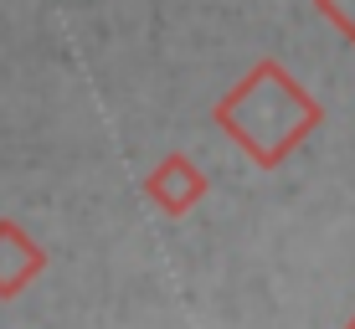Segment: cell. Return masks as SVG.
Instances as JSON below:
<instances>
[{"mask_svg":"<svg viewBox=\"0 0 355 329\" xmlns=\"http://www.w3.org/2000/svg\"><path fill=\"white\" fill-rule=\"evenodd\" d=\"M216 124H222L242 150L263 170H273L309 129H320V103L309 98L293 72H284L268 57L216 103Z\"/></svg>","mask_w":355,"mask_h":329,"instance_id":"6da1fadb","label":"cell"},{"mask_svg":"<svg viewBox=\"0 0 355 329\" xmlns=\"http://www.w3.org/2000/svg\"><path fill=\"white\" fill-rule=\"evenodd\" d=\"M144 190H150V201L160 206L165 216H180V211H191V206L206 196V175L196 170L191 154H170V160H160L150 170Z\"/></svg>","mask_w":355,"mask_h":329,"instance_id":"7a4b0ae2","label":"cell"},{"mask_svg":"<svg viewBox=\"0 0 355 329\" xmlns=\"http://www.w3.org/2000/svg\"><path fill=\"white\" fill-rule=\"evenodd\" d=\"M42 267H46V252L16 222H0V299H16Z\"/></svg>","mask_w":355,"mask_h":329,"instance_id":"3957f363","label":"cell"},{"mask_svg":"<svg viewBox=\"0 0 355 329\" xmlns=\"http://www.w3.org/2000/svg\"><path fill=\"white\" fill-rule=\"evenodd\" d=\"M320 10L329 21H340V16H355V0H320Z\"/></svg>","mask_w":355,"mask_h":329,"instance_id":"277c9868","label":"cell"},{"mask_svg":"<svg viewBox=\"0 0 355 329\" xmlns=\"http://www.w3.org/2000/svg\"><path fill=\"white\" fill-rule=\"evenodd\" d=\"M345 329H355V319H350V324H345Z\"/></svg>","mask_w":355,"mask_h":329,"instance_id":"5b68a950","label":"cell"}]
</instances>
